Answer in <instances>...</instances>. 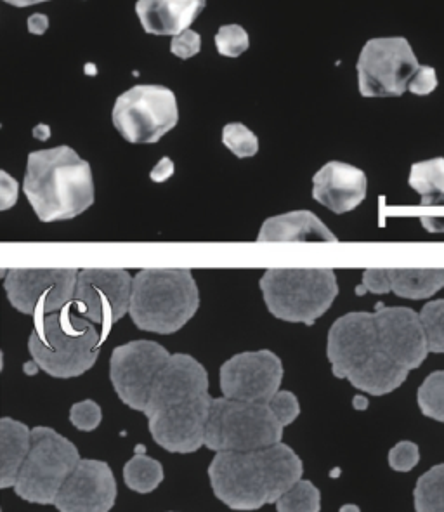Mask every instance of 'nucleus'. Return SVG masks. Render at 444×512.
Masks as SVG:
<instances>
[{
    "label": "nucleus",
    "mask_w": 444,
    "mask_h": 512,
    "mask_svg": "<svg viewBox=\"0 0 444 512\" xmlns=\"http://www.w3.org/2000/svg\"><path fill=\"white\" fill-rule=\"evenodd\" d=\"M304 466L283 443L250 452H217L209 466L212 490L233 511H257L276 504L302 480Z\"/></svg>",
    "instance_id": "f03ea898"
},
{
    "label": "nucleus",
    "mask_w": 444,
    "mask_h": 512,
    "mask_svg": "<svg viewBox=\"0 0 444 512\" xmlns=\"http://www.w3.org/2000/svg\"><path fill=\"white\" fill-rule=\"evenodd\" d=\"M271 410L275 412L276 419L283 424V427L290 426L301 414V405L294 393L290 391H278L268 403Z\"/></svg>",
    "instance_id": "2f4dec72"
},
{
    "label": "nucleus",
    "mask_w": 444,
    "mask_h": 512,
    "mask_svg": "<svg viewBox=\"0 0 444 512\" xmlns=\"http://www.w3.org/2000/svg\"><path fill=\"white\" fill-rule=\"evenodd\" d=\"M80 455L72 441L51 427L32 429V448L21 467L14 492L25 502L51 506L61 486L79 464Z\"/></svg>",
    "instance_id": "1a4fd4ad"
},
{
    "label": "nucleus",
    "mask_w": 444,
    "mask_h": 512,
    "mask_svg": "<svg viewBox=\"0 0 444 512\" xmlns=\"http://www.w3.org/2000/svg\"><path fill=\"white\" fill-rule=\"evenodd\" d=\"M420 223L431 233H444V217H422Z\"/></svg>",
    "instance_id": "ea45409f"
},
{
    "label": "nucleus",
    "mask_w": 444,
    "mask_h": 512,
    "mask_svg": "<svg viewBox=\"0 0 444 512\" xmlns=\"http://www.w3.org/2000/svg\"><path fill=\"white\" fill-rule=\"evenodd\" d=\"M172 174H174V164H172L170 158L164 157L158 162L157 167L151 171V179L157 181V183H162L165 179H169Z\"/></svg>",
    "instance_id": "4c0bfd02"
},
{
    "label": "nucleus",
    "mask_w": 444,
    "mask_h": 512,
    "mask_svg": "<svg viewBox=\"0 0 444 512\" xmlns=\"http://www.w3.org/2000/svg\"><path fill=\"white\" fill-rule=\"evenodd\" d=\"M77 278V270H11L4 287L14 309L39 320L72 302Z\"/></svg>",
    "instance_id": "ddd939ff"
},
{
    "label": "nucleus",
    "mask_w": 444,
    "mask_h": 512,
    "mask_svg": "<svg viewBox=\"0 0 444 512\" xmlns=\"http://www.w3.org/2000/svg\"><path fill=\"white\" fill-rule=\"evenodd\" d=\"M200 296L190 270H143L132 280L131 315L138 329L174 334L196 315Z\"/></svg>",
    "instance_id": "423d86ee"
},
{
    "label": "nucleus",
    "mask_w": 444,
    "mask_h": 512,
    "mask_svg": "<svg viewBox=\"0 0 444 512\" xmlns=\"http://www.w3.org/2000/svg\"><path fill=\"white\" fill-rule=\"evenodd\" d=\"M32 448V429L4 417L0 421V486L11 488Z\"/></svg>",
    "instance_id": "412c9836"
},
{
    "label": "nucleus",
    "mask_w": 444,
    "mask_h": 512,
    "mask_svg": "<svg viewBox=\"0 0 444 512\" xmlns=\"http://www.w3.org/2000/svg\"><path fill=\"white\" fill-rule=\"evenodd\" d=\"M259 242H337V237L313 212L295 211L269 217L261 226Z\"/></svg>",
    "instance_id": "aec40b11"
},
{
    "label": "nucleus",
    "mask_w": 444,
    "mask_h": 512,
    "mask_svg": "<svg viewBox=\"0 0 444 512\" xmlns=\"http://www.w3.org/2000/svg\"><path fill=\"white\" fill-rule=\"evenodd\" d=\"M417 400L420 412L425 417L444 422V370L432 372L425 379L418 388Z\"/></svg>",
    "instance_id": "bb28decb"
},
{
    "label": "nucleus",
    "mask_w": 444,
    "mask_h": 512,
    "mask_svg": "<svg viewBox=\"0 0 444 512\" xmlns=\"http://www.w3.org/2000/svg\"><path fill=\"white\" fill-rule=\"evenodd\" d=\"M101 421H103V412L96 401H79L70 410V422L84 433H91L94 429H98Z\"/></svg>",
    "instance_id": "7c9ffc66"
},
{
    "label": "nucleus",
    "mask_w": 444,
    "mask_h": 512,
    "mask_svg": "<svg viewBox=\"0 0 444 512\" xmlns=\"http://www.w3.org/2000/svg\"><path fill=\"white\" fill-rule=\"evenodd\" d=\"M418 60L405 37H382L361 49L358 87L365 98H399L418 70Z\"/></svg>",
    "instance_id": "9b49d317"
},
{
    "label": "nucleus",
    "mask_w": 444,
    "mask_h": 512,
    "mask_svg": "<svg viewBox=\"0 0 444 512\" xmlns=\"http://www.w3.org/2000/svg\"><path fill=\"white\" fill-rule=\"evenodd\" d=\"M420 460L418 447L412 441H401L389 452V466L398 473H410Z\"/></svg>",
    "instance_id": "473e14b6"
},
{
    "label": "nucleus",
    "mask_w": 444,
    "mask_h": 512,
    "mask_svg": "<svg viewBox=\"0 0 444 512\" xmlns=\"http://www.w3.org/2000/svg\"><path fill=\"white\" fill-rule=\"evenodd\" d=\"M99 337L94 323L80 316L72 302L58 313L35 320L28 351L40 370L58 379L89 372L98 362Z\"/></svg>",
    "instance_id": "39448f33"
},
{
    "label": "nucleus",
    "mask_w": 444,
    "mask_h": 512,
    "mask_svg": "<svg viewBox=\"0 0 444 512\" xmlns=\"http://www.w3.org/2000/svg\"><path fill=\"white\" fill-rule=\"evenodd\" d=\"M23 191L42 223L73 219L94 202L91 165L70 146L33 151Z\"/></svg>",
    "instance_id": "20e7f679"
},
{
    "label": "nucleus",
    "mask_w": 444,
    "mask_h": 512,
    "mask_svg": "<svg viewBox=\"0 0 444 512\" xmlns=\"http://www.w3.org/2000/svg\"><path fill=\"white\" fill-rule=\"evenodd\" d=\"M261 290L271 315L306 325L325 315L339 296L333 270H268Z\"/></svg>",
    "instance_id": "0eeeda50"
},
{
    "label": "nucleus",
    "mask_w": 444,
    "mask_h": 512,
    "mask_svg": "<svg viewBox=\"0 0 444 512\" xmlns=\"http://www.w3.org/2000/svg\"><path fill=\"white\" fill-rule=\"evenodd\" d=\"M408 183L422 198V205H444V158L413 164Z\"/></svg>",
    "instance_id": "5701e85b"
},
{
    "label": "nucleus",
    "mask_w": 444,
    "mask_h": 512,
    "mask_svg": "<svg viewBox=\"0 0 444 512\" xmlns=\"http://www.w3.org/2000/svg\"><path fill=\"white\" fill-rule=\"evenodd\" d=\"M18 202V183L6 171L0 172V209L7 211Z\"/></svg>",
    "instance_id": "e433bc0d"
},
{
    "label": "nucleus",
    "mask_w": 444,
    "mask_h": 512,
    "mask_svg": "<svg viewBox=\"0 0 444 512\" xmlns=\"http://www.w3.org/2000/svg\"><path fill=\"white\" fill-rule=\"evenodd\" d=\"M372 292V294H387L392 292L389 270H366L363 273V282L358 289V294Z\"/></svg>",
    "instance_id": "c9c22d12"
},
{
    "label": "nucleus",
    "mask_w": 444,
    "mask_h": 512,
    "mask_svg": "<svg viewBox=\"0 0 444 512\" xmlns=\"http://www.w3.org/2000/svg\"><path fill=\"white\" fill-rule=\"evenodd\" d=\"M200 49H202V37H200V33L193 32L191 28L179 35H174L170 42V53L181 60H190L200 53Z\"/></svg>",
    "instance_id": "72a5a7b5"
},
{
    "label": "nucleus",
    "mask_w": 444,
    "mask_h": 512,
    "mask_svg": "<svg viewBox=\"0 0 444 512\" xmlns=\"http://www.w3.org/2000/svg\"><path fill=\"white\" fill-rule=\"evenodd\" d=\"M170 356L164 346L153 341H132L113 349L110 379L122 403L144 412L151 389Z\"/></svg>",
    "instance_id": "f8f14e48"
},
{
    "label": "nucleus",
    "mask_w": 444,
    "mask_h": 512,
    "mask_svg": "<svg viewBox=\"0 0 444 512\" xmlns=\"http://www.w3.org/2000/svg\"><path fill=\"white\" fill-rule=\"evenodd\" d=\"M250 46L249 33L240 25H226L216 35L217 53L226 58L242 56Z\"/></svg>",
    "instance_id": "c756f323"
},
{
    "label": "nucleus",
    "mask_w": 444,
    "mask_h": 512,
    "mask_svg": "<svg viewBox=\"0 0 444 512\" xmlns=\"http://www.w3.org/2000/svg\"><path fill=\"white\" fill-rule=\"evenodd\" d=\"M373 315L387 355L406 370L420 367L429 355L420 315L410 308H380Z\"/></svg>",
    "instance_id": "f3484780"
},
{
    "label": "nucleus",
    "mask_w": 444,
    "mask_h": 512,
    "mask_svg": "<svg viewBox=\"0 0 444 512\" xmlns=\"http://www.w3.org/2000/svg\"><path fill=\"white\" fill-rule=\"evenodd\" d=\"M111 119L125 141L158 143L179 122L176 94L164 86H134L118 96Z\"/></svg>",
    "instance_id": "9d476101"
},
{
    "label": "nucleus",
    "mask_w": 444,
    "mask_h": 512,
    "mask_svg": "<svg viewBox=\"0 0 444 512\" xmlns=\"http://www.w3.org/2000/svg\"><path fill=\"white\" fill-rule=\"evenodd\" d=\"M366 190V174L354 165L333 160L314 174V200L335 214L354 211L365 200Z\"/></svg>",
    "instance_id": "a211bd4d"
},
{
    "label": "nucleus",
    "mask_w": 444,
    "mask_h": 512,
    "mask_svg": "<svg viewBox=\"0 0 444 512\" xmlns=\"http://www.w3.org/2000/svg\"><path fill=\"white\" fill-rule=\"evenodd\" d=\"M283 424L268 403L214 398L205 447L214 452H250L281 443Z\"/></svg>",
    "instance_id": "6e6552de"
},
{
    "label": "nucleus",
    "mask_w": 444,
    "mask_h": 512,
    "mask_svg": "<svg viewBox=\"0 0 444 512\" xmlns=\"http://www.w3.org/2000/svg\"><path fill=\"white\" fill-rule=\"evenodd\" d=\"M205 4L207 0H138L136 14L144 32L174 37L190 30Z\"/></svg>",
    "instance_id": "6ab92c4d"
},
{
    "label": "nucleus",
    "mask_w": 444,
    "mask_h": 512,
    "mask_svg": "<svg viewBox=\"0 0 444 512\" xmlns=\"http://www.w3.org/2000/svg\"><path fill=\"white\" fill-rule=\"evenodd\" d=\"M339 512H361L360 507L354 506V504H347V506L340 507Z\"/></svg>",
    "instance_id": "79ce46f5"
},
{
    "label": "nucleus",
    "mask_w": 444,
    "mask_h": 512,
    "mask_svg": "<svg viewBox=\"0 0 444 512\" xmlns=\"http://www.w3.org/2000/svg\"><path fill=\"white\" fill-rule=\"evenodd\" d=\"M132 280L127 270L79 271L73 309L106 334L131 309Z\"/></svg>",
    "instance_id": "4468645a"
},
{
    "label": "nucleus",
    "mask_w": 444,
    "mask_h": 512,
    "mask_svg": "<svg viewBox=\"0 0 444 512\" xmlns=\"http://www.w3.org/2000/svg\"><path fill=\"white\" fill-rule=\"evenodd\" d=\"M321 493L313 481L299 480L276 502V512H320Z\"/></svg>",
    "instance_id": "a878e982"
},
{
    "label": "nucleus",
    "mask_w": 444,
    "mask_h": 512,
    "mask_svg": "<svg viewBox=\"0 0 444 512\" xmlns=\"http://www.w3.org/2000/svg\"><path fill=\"white\" fill-rule=\"evenodd\" d=\"M4 2L14 7H28L40 4V2H49V0H4Z\"/></svg>",
    "instance_id": "a19ab883"
},
{
    "label": "nucleus",
    "mask_w": 444,
    "mask_h": 512,
    "mask_svg": "<svg viewBox=\"0 0 444 512\" xmlns=\"http://www.w3.org/2000/svg\"><path fill=\"white\" fill-rule=\"evenodd\" d=\"M392 292L403 299H429L444 287V270H389Z\"/></svg>",
    "instance_id": "4be33fe9"
},
{
    "label": "nucleus",
    "mask_w": 444,
    "mask_h": 512,
    "mask_svg": "<svg viewBox=\"0 0 444 512\" xmlns=\"http://www.w3.org/2000/svg\"><path fill=\"white\" fill-rule=\"evenodd\" d=\"M222 143L238 158L254 157L259 151V139L243 124L226 125L222 129Z\"/></svg>",
    "instance_id": "c85d7f7f"
},
{
    "label": "nucleus",
    "mask_w": 444,
    "mask_h": 512,
    "mask_svg": "<svg viewBox=\"0 0 444 512\" xmlns=\"http://www.w3.org/2000/svg\"><path fill=\"white\" fill-rule=\"evenodd\" d=\"M212 400L202 363L183 353L170 356L143 412L153 440L170 453L198 452L205 447Z\"/></svg>",
    "instance_id": "f257e3e1"
},
{
    "label": "nucleus",
    "mask_w": 444,
    "mask_h": 512,
    "mask_svg": "<svg viewBox=\"0 0 444 512\" xmlns=\"http://www.w3.org/2000/svg\"><path fill=\"white\" fill-rule=\"evenodd\" d=\"M281 381V360L268 349L233 356L219 372L222 396L229 400L269 403L280 391Z\"/></svg>",
    "instance_id": "2eb2a0df"
},
{
    "label": "nucleus",
    "mask_w": 444,
    "mask_h": 512,
    "mask_svg": "<svg viewBox=\"0 0 444 512\" xmlns=\"http://www.w3.org/2000/svg\"><path fill=\"white\" fill-rule=\"evenodd\" d=\"M420 315L429 353H444V299L425 304Z\"/></svg>",
    "instance_id": "cd10ccee"
},
{
    "label": "nucleus",
    "mask_w": 444,
    "mask_h": 512,
    "mask_svg": "<svg viewBox=\"0 0 444 512\" xmlns=\"http://www.w3.org/2000/svg\"><path fill=\"white\" fill-rule=\"evenodd\" d=\"M438 73L432 66L420 65L408 84V91L417 96H429L438 89Z\"/></svg>",
    "instance_id": "f704fd0d"
},
{
    "label": "nucleus",
    "mask_w": 444,
    "mask_h": 512,
    "mask_svg": "<svg viewBox=\"0 0 444 512\" xmlns=\"http://www.w3.org/2000/svg\"><path fill=\"white\" fill-rule=\"evenodd\" d=\"M111 467L96 459H80L61 486L54 506L59 512H110L117 500Z\"/></svg>",
    "instance_id": "dca6fc26"
},
{
    "label": "nucleus",
    "mask_w": 444,
    "mask_h": 512,
    "mask_svg": "<svg viewBox=\"0 0 444 512\" xmlns=\"http://www.w3.org/2000/svg\"><path fill=\"white\" fill-rule=\"evenodd\" d=\"M124 481L132 492L151 493L164 481V467L158 460L138 453L125 464Z\"/></svg>",
    "instance_id": "b1692460"
},
{
    "label": "nucleus",
    "mask_w": 444,
    "mask_h": 512,
    "mask_svg": "<svg viewBox=\"0 0 444 512\" xmlns=\"http://www.w3.org/2000/svg\"><path fill=\"white\" fill-rule=\"evenodd\" d=\"M327 355L337 379H347L354 388L372 396L392 393L410 374L387 355L375 315L366 311H354L333 323Z\"/></svg>",
    "instance_id": "7ed1b4c3"
},
{
    "label": "nucleus",
    "mask_w": 444,
    "mask_h": 512,
    "mask_svg": "<svg viewBox=\"0 0 444 512\" xmlns=\"http://www.w3.org/2000/svg\"><path fill=\"white\" fill-rule=\"evenodd\" d=\"M413 497L417 512H444V464L418 478Z\"/></svg>",
    "instance_id": "393cba45"
},
{
    "label": "nucleus",
    "mask_w": 444,
    "mask_h": 512,
    "mask_svg": "<svg viewBox=\"0 0 444 512\" xmlns=\"http://www.w3.org/2000/svg\"><path fill=\"white\" fill-rule=\"evenodd\" d=\"M27 27L28 32L33 33V35H42L49 28V18H47L46 14L42 13L32 14L28 18Z\"/></svg>",
    "instance_id": "58836bf2"
}]
</instances>
